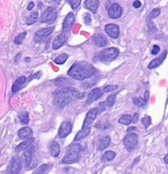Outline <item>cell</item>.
I'll use <instances>...</instances> for the list:
<instances>
[{
    "instance_id": "6da1fadb",
    "label": "cell",
    "mask_w": 168,
    "mask_h": 174,
    "mask_svg": "<svg viewBox=\"0 0 168 174\" xmlns=\"http://www.w3.org/2000/svg\"><path fill=\"white\" fill-rule=\"evenodd\" d=\"M95 72L96 71L92 64L86 63V62H77L69 69L68 74L77 80H86L93 77Z\"/></svg>"
},
{
    "instance_id": "7a4b0ae2",
    "label": "cell",
    "mask_w": 168,
    "mask_h": 174,
    "mask_svg": "<svg viewBox=\"0 0 168 174\" xmlns=\"http://www.w3.org/2000/svg\"><path fill=\"white\" fill-rule=\"evenodd\" d=\"M81 97H83V94L79 93L77 90L71 88V87H64L55 93L54 104L56 107L63 108L68 105L70 102H72L74 99H81Z\"/></svg>"
},
{
    "instance_id": "3957f363",
    "label": "cell",
    "mask_w": 168,
    "mask_h": 174,
    "mask_svg": "<svg viewBox=\"0 0 168 174\" xmlns=\"http://www.w3.org/2000/svg\"><path fill=\"white\" fill-rule=\"evenodd\" d=\"M80 151H81V146L78 143L71 144L68 150H66V155L63 158L62 163L63 164H73L79 161L80 157Z\"/></svg>"
},
{
    "instance_id": "277c9868",
    "label": "cell",
    "mask_w": 168,
    "mask_h": 174,
    "mask_svg": "<svg viewBox=\"0 0 168 174\" xmlns=\"http://www.w3.org/2000/svg\"><path fill=\"white\" fill-rule=\"evenodd\" d=\"M118 55H119V50L117 48H108V49H104L102 52H99L97 57L102 62H111L115 59H117Z\"/></svg>"
},
{
    "instance_id": "5b68a950",
    "label": "cell",
    "mask_w": 168,
    "mask_h": 174,
    "mask_svg": "<svg viewBox=\"0 0 168 174\" xmlns=\"http://www.w3.org/2000/svg\"><path fill=\"white\" fill-rule=\"evenodd\" d=\"M56 17H57V10H56V8H54V7H48V8L45 9L43 14L41 15L40 21H41L43 23H53L54 21L56 20Z\"/></svg>"
},
{
    "instance_id": "8992f818",
    "label": "cell",
    "mask_w": 168,
    "mask_h": 174,
    "mask_svg": "<svg viewBox=\"0 0 168 174\" xmlns=\"http://www.w3.org/2000/svg\"><path fill=\"white\" fill-rule=\"evenodd\" d=\"M137 142H139V136L136 133H128L124 137V144L128 151H132L137 146Z\"/></svg>"
},
{
    "instance_id": "52a82bcc",
    "label": "cell",
    "mask_w": 168,
    "mask_h": 174,
    "mask_svg": "<svg viewBox=\"0 0 168 174\" xmlns=\"http://www.w3.org/2000/svg\"><path fill=\"white\" fill-rule=\"evenodd\" d=\"M21 167H22V164H21L20 159L18 158H13L9 161L8 166H7L6 174H18L21 172Z\"/></svg>"
},
{
    "instance_id": "ba28073f",
    "label": "cell",
    "mask_w": 168,
    "mask_h": 174,
    "mask_svg": "<svg viewBox=\"0 0 168 174\" xmlns=\"http://www.w3.org/2000/svg\"><path fill=\"white\" fill-rule=\"evenodd\" d=\"M122 15V8L119 3H112L108 8V16L112 20H117Z\"/></svg>"
},
{
    "instance_id": "9c48e42d",
    "label": "cell",
    "mask_w": 168,
    "mask_h": 174,
    "mask_svg": "<svg viewBox=\"0 0 168 174\" xmlns=\"http://www.w3.org/2000/svg\"><path fill=\"white\" fill-rule=\"evenodd\" d=\"M97 115H99L97 108H93V109H90V110L87 112V115H86V118H85V120H84L83 127H90V125L94 123V120H95L96 117H97Z\"/></svg>"
},
{
    "instance_id": "30bf717a",
    "label": "cell",
    "mask_w": 168,
    "mask_h": 174,
    "mask_svg": "<svg viewBox=\"0 0 168 174\" xmlns=\"http://www.w3.org/2000/svg\"><path fill=\"white\" fill-rule=\"evenodd\" d=\"M54 31V28H45V29H40L39 31H37L36 34H34V40L40 43V41L45 40L47 37H49L52 32Z\"/></svg>"
},
{
    "instance_id": "8fae6325",
    "label": "cell",
    "mask_w": 168,
    "mask_h": 174,
    "mask_svg": "<svg viewBox=\"0 0 168 174\" xmlns=\"http://www.w3.org/2000/svg\"><path fill=\"white\" fill-rule=\"evenodd\" d=\"M71 130H72V123L71 121H63L62 125H61V127L59 130V137L63 139V137H66L71 133Z\"/></svg>"
},
{
    "instance_id": "7c38bea8",
    "label": "cell",
    "mask_w": 168,
    "mask_h": 174,
    "mask_svg": "<svg viewBox=\"0 0 168 174\" xmlns=\"http://www.w3.org/2000/svg\"><path fill=\"white\" fill-rule=\"evenodd\" d=\"M104 30H105L106 34L112 39H117L120 34V30H119V27L117 24H106Z\"/></svg>"
},
{
    "instance_id": "4fadbf2b",
    "label": "cell",
    "mask_w": 168,
    "mask_h": 174,
    "mask_svg": "<svg viewBox=\"0 0 168 174\" xmlns=\"http://www.w3.org/2000/svg\"><path fill=\"white\" fill-rule=\"evenodd\" d=\"M33 151H34V148L31 146L24 151L23 155H22V159H23L25 166H31V161H32V157H33Z\"/></svg>"
},
{
    "instance_id": "5bb4252c",
    "label": "cell",
    "mask_w": 168,
    "mask_h": 174,
    "mask_svg": "<svg viewBox=\"0 0 168 174\" xmlns=\"http://www.w3.org/2000/svg\"><path fill=\"white\" fill-rule=\"evenodd\" d=\"M73 23H74V15H73L72 13L68 14V15H66V17L64 18V22H63V25H62L63 32L69 31L70 29L73 27Z\"/></svg>"
},
{
    "instance_id": "9a60e30c",
    "label": "cell",
    "mask_w": 168,
    "mask_h": 174,
    "mask_svg": "<svg viewBox=\"0 0 168 174\" xmlns=\"http://www.w3.org/2000/svg\"><path fill=\"white\" fill-rule=\"evenodd\" d=\"M94 45H96L97 47H105L108 45V39H106L103 34L101 33H95L92 38Z\"/></svg>"
},
{
    "instance_id": "2e32d148",
    "label": "cell",
    "mask_w": 168,
    "mask_h": 174,
    "mask_svg": "<svg viewBox=\"0 0 168 174\" xmlns=\"http://www.w3.org/2000/svg\"><path fill=\"white\" fill-rule=\"evenodd\" d=\"M103 90L101 88H94L93 90H90V93L88 94V97H87V103H92L94 101L99 100V97L103 95Z\"/></svg>"
},
{
    "instance_id": "e0dca14e",
    "label": "cell",
    "mask_w": 168,
    "mask_h": 174,
    "mask_svg": "<svg viewBox=\"0 0 168 174\" xmlns=\"http://www.w3.org/2000/svg\"><path fill=\"white\" fill-rule=\"evenodd\" d=\"M110 143H111V139H110L109 135H104V136L99 137V141H97V149L99 150H104L106 148L109 147Z\"/></svg>"
},
{
    "instance_id": "ac0fdd59",
    "label": "cell",
    "mask_w": 168,
    "mask_h": 174,
    "mask_svg": "<svg viewBox=\"0 0 168 174\" xmlns=\"http://www.w3.org/2000/svg\"><path fill=\"white\" fill-rule=\"evenodd\" d=\"M66 33H61L59 36L55 38V40L53 41V49H59L65 44L66 41Z\"/></svg>"
},
{
    "instance_id": "d6986e66",
    "label": "cell",
    "mask_w": 168,
    "mask_h": 174,
    "mask_svg": "<svg viewBox=\"0 0 168 174\" xmlns=\"http://www.w3.org/2000/svg\"><path fill=\"white\" fill-rule=\"evenodd\" d=\"M166 55H167V50H165V52H164L159 57H157V59H155V60H152L151 62L149 63V69H155V68H158L159 65L164 62Z\"/></svg>"
},
{
    "instance_id": "ffe728a7",
    "label": "cell",
    "mask_w": 168,
    "mask_h": 174,
    "mask_svg": "<svg viewBox=\"0 0 168 174\" xmlns=\"http://www.w3.org/2000/svg\"><path fill=\"white\" fill-rule=\"evenodd\" d=\"M27 83H28L27 77H20V78H17L16 81H15V83H14V85H13L12 92H13V93H16V92H18L20 90H22V87H23L24 85L27 84Z\"/></svg>"
},
{
    "instance_id": "44dd1931",
    "label": "cell",
    "mask_w": 168,
    "mask_h": 174,
    "mask_svg": "<svg viewBox=\"0 0 168 174\" xmlns=\"http://www.w3.org/2000/svg\"><path fill=\"white\" fill-rule=\"evenodd\" d=\"M99 6V0H86L85 7L87 9H89L92 13H96L97 8Z\"/></svg>"
},
{
    "instance_id": "7402d4cb",
    "label": "cell",
    "mask_w": 168,
    "mask_h": 174,
    "mask_svg": "<svg viewBox=\"0 0 168 174\" xmlns=\"http://www.w3.org/2000/svg\"><path fill=\"white\" fill-rule=\"evenodd\" d=\"M18 137L20 139H24V140H28V139H31V135H32V130L28 126H24L22 127L20 130H18V133H17Z\"/></svg>"
},
{
    "instance_id": "603a6c76",
    "label": "cell",
    "mask_w": 168,
    "mask_h": 174,
    "mask_svg": "<svg viewBox=\"0 0 168 174\" xmlns=\"http://www.w3.org/2000/svg\"><path fill=\"white\" fill-rule=\"evenodd\" d=\"M148 97H149V92H145L144 99H141V97H134V99H133V103L139 108L144 107L145 104H146V102H148Z\"/></svg>"
},
{
    "instance_id": "cb8c5ba5",
    "label": "cell",
    "mask_w": 168,
    "mask_h": 174,
    "mask_svg": "<svg viewBox=\"0 0 168 174\" xmlns=\"http://www.w3.org/2000/svg\"><path fill=\"white\" fill-rule=\"evenodd\" d=\"M89 133H90V127H83L81 128V130H79V132L77 133L76 137H74V141L84 140L86 136H88Z\"/></svg>"
},
{
    "instance_id": "d4e9b609",
    "label": "cell",
    "mask_w": 168,
    "mask_h": 174,
    "mask_svg": "<svg viewBox=\"0 0 168 174\" xmlns=\"http://www.w3.org/2000/svg\"><path fill=\"white\" fill-rule=\"evenodd\" d=\"M33 142V139H28L25 140L24 142L20 143L18 146L16 147V152H20V151H25L29 147H31V144Z\"/></svg>"
},
{
    "instance_id": "484cf974",
    "label": "cell",
    "mask_w": 168,
    "mask_h": 174,
    "mask_svg": "<svg viewBox=\"0 0 168 174\" xmlns=\"http://www.w3.org/2000/svg\"><path fill=\"white\" fill-rule=\"evenodd\" d=\"M49 151H50V154L53 155L54 157H57V156L59 155V151H61L59 143H57V142H53V143H50Z\"/></svg>"
},
{
    "instance_id": "4316f807",
    "label": "cell",
    "mask_w": 168,
    "mask_h": 174,
    "mask_svg": "<svg viewBox=\"0 0 168 174\" xmlns=\"http://www.w3.org/2000/svg\"><path fill=\"white\" fill-rule=\"evenodd\" d=\"M38 18H39V14H38V12H34V13L30 14L27 18V24L28 25H31V24L36 23L37 21H38Z\"/></svg>"
},
{
    "instance_id": "83f0119b",
    "label": "cell",
    "mask_w": 168,
    "mask_h": 174,
    "mask_svg": "<svg viewBox=\"0 0 168 174\" xmlns=\"http://www.w3.org/2000/svg\"><path fill=\"white\" fill-rule=\"evenodd\" d=\"M115 151H105L104 155H103V157H102V161H111L115 159Z\"/></svg>"
},
{
    "instance_id": "f1b7e54d",
    "label": "cell",
    "mask_w": 168,
    "mask_h": 174,
    "mask_svg": "<svg viewBox=\"0 0 168 174\" xmlns=\"http://www.w3.org/2000/svg\"><path fill=\"white\" fill-rule=\"evenodd\" d=\"M119 123L122 125H130V123H133L132 116L130 115H124L119 118Z\"/></svg>"
},
{
    "instance_id": "f546056e",
    "label": "cell",
    "mask_w": 168,
    "mask_h": 174,
    "mask_svg": "<svg viewBox=\"0 0 168 174\" xmlns=\"http://www.w3.org/2000/svg\"><path fill=\"white\" fill-rule=\"evenodd\" d=\"M66 60H68V55H66V54H61V55H59V56L54 60V62H55L56 64H64L66 62Z\"/></svg>"
},
{
    "instance_id": "4dcf8cb0",
    "label": "cell",
    "mask_w": 168,
    "mask_h": 174,
    "mask_svg": "<svg viewBox=\"0 0 168 174\" xmlns=\"http://www.w3.org/2000/svg\"><path fill=\"white\" fill-rule=\"evenodd\" d=\"M18 119H20V121L22 124H28L30 120L29 115H28L27 112H22V114L18 115Z\"/></svg>"
},
{
    "instance_id": "1f68e13d",
    "label": "cell",
    "mask_w": 168,
    "mask_h": 174,
    "mask_svg": "<svg viewBox=\"0 0 168 174\" xmlns=\"http://www.w3.org/2000/svg\"><path fill=\"white\" fill-rule=\"evenodd\" d=\"M47 168H48V165L43 164V165H41V166H39L37 170H34V172H33L32 174H45L47 171Z\"/></svg>"
},
{
    "instance_id": "d6a6232c",
    "label": "cell",
    "mask_w": 168,
    "mask_h": 174,
    "mask_svg": "<svg viewBox=\"0 0 168 174\" xmlns=\"http://www.w3.org/2000/svg\"><path fill=\"white\" fill-rule=\"evenodd\" d=\"M25 37H27V32H22V33L17 34L16 38H15V40H14V43L16 44V45H21Z\"/></svg>"
},
{
    "instance_id": "836d02e7",
    "label": "cell",
    "mask_w": 168,
    "mask_h": 174,
    "mask_svg": "<svg viewBox=\"0 0 168 174\" xmlns=\"http://www.w3.org/2000/svg\"><path fill=\"white\" fill-rule=\"evenodd\" d=\"M115 96H117V94H112V95L108 96V99H106V101H105V104L108 105V107H112V105L115 104Z\"/></svg>"
},
{
    "instance_id": "e575fe53",
    "label": "cell",
    "mask_w": 168,
    "mask_h": 174,
    "mask_svg": "<svg viewBox=\"0 0 168 174\" xmlns=\"http://www.w3.org/2000/svg\"><path fill=\"white\" fill-rule=\"evenodd\" d=\"M159 14H160V8H155V9H152V12L150 13V15H149V21H151L152 18L158 17Z\"/></svg>"
},
{
    "instance_id": "d590c367",
    "label": "cell",
    "mask_w": 168,
    "mask_h": 174,
    "mask_svg": "<svg viewBox=\"0 0 168 174\" xmlns=\"http://www.w3.org/2000/svg\"><path fill=\"white\" fill-rule=\"evenodd\" d=\"M142 124L144 126L145 128H148L150 125H151V118L149 117V116H145V117L142 118Z\"/></svg>"
},
{
    "instance_id": "8d00e7d4",
    "label": "cell",
    "mask_w": 168,
    "mask_h": 174,
    "mask_svg": "<svg viewBox=\"0 0 168 174\" xmlns=\"http://www.w3.org/2000/svg\"><path fill=\"white\" fill-rule=\"evenodd\" d=\"M118 90V85H109L103 88V92L104 93H109V92H113V90Z\"/></svg>"
},
{
    "instance_id": "74e56055",
    "label": "cell",
    "mask_w": 168,
    "mask_h": 174,
    "mask_svg": "<svg viewBox=\"0 0 168 174\" xmlns=\"http://www.w3.org/2000/svg\"><path fill=\"white\" fill-rule=\"evenodd\" d=\"M148 29H149V32H150V33L157 32V28H155V25L152 23L151 21H148Z\"/></svg>"
},
{
    "instance_id": "f35d334b",
    "label": "cell",
    "mask_w": 168,
    "mask_h": 174,
    "mask_svg": "<svg viewBox=\"0 0 168 174\" xmlns=\"http://www.w3.org/2000/svg\"><path fill=\"white\" fill-rule=\"evenodd\" d=\"M80 1H81V0H69L70 5H71V7H72L73 9H76L77 7L79 6V5H80Z\"/></svg>"
},
{
    "instance_id": "ab89813d",
    "label": "cell",
    "mask_w": 168,
    "mask_h": 174,
    "mask_svg": "<svg viewBox=\"0 0 168 174\" xmlns=\"http://www.w3.org/2000/svg\"><path fill=\"white\" fill-rule=\"evenodd\" d=\"M159 53H160V47H159L158 45H155V46L152 47L151 54L152 55H158Z\"/></svg>"
},
{
    "instance_id": "60d3db41",
    "label": "cell",
    "mask_w": 168,
    "mask_h": 174,
    "mask_svg": "<svg viewBox=\"0 0 168 174\" xmlns=\"http://www.w3.org/2000/svg\"><path fill=\"white\" fill-rule=\"evenodd\" d=\"M84 21H85L86 24H90V22H92V17H90V15H89V14H85Z\"/></svg>"
},
{
    "instance_id": "b9f144b4",
    "label": "cell",
    "mask_w": 168,
    "mask_h": 174,
    "mask_svg": "<svg viewBox=\"0 0 168 174\" xmlns=\"http://www.w3.org/2000/svg\"><path fill=\"white\" fill-rule=\"evenodd\" d=\"M105 103H99V108H97V110H99V112H103V111L105 110Z\"/></svg>"
},
{
    "instance_id": "7bdbcfd3",
    "label": "cell",
    "mask_w": 168,
    "mask_h": 174,
    "mask_svg": "<svg viewBox=\"0 0 168 174\" xmlns=\"http://www.w3.org/2000/svg\"><path fill=\"white\" fill-rule=\"evenodd\" d=\"M141 1H140V0H135V1H134V3H133V7H134V8H140V7H141Z\"/></svg>"
},
{
    "instance_id": "ee69618b",
    "label": "cell",
    "mask_w": 168,
    "mask_h": 174,
    "mask_svg": "<svg viewBox=\"0 0 168 174\" xmlns=\"http://www.w3.org/2000/svg\"><path fill=\"white\" fill-rule=\"evenodd\" d=\"M132 119H133V123H136V121L139 120V114H134V115H133Z\"/></svg>"
},
{
    "instance_id": "f6af8a7d",
    "label": "cell",
    "mask_w": 168,
    "mask_h": 174,
    "mask_svg": "<svg viewBox=\"0 0 168 174\" xmlns=\"http://www.w3.org/2000/svg\"><path fill=\"white\" fill-rule=\"evenodd\" d=\"M40 72H38V74H32V76H31V77H30V80H31V79H33V78H37V77H40Z\"/></svg>"
},
{
    "instance_id": "bcb514c9",
    "label": "cell",
    "mask_w": 168,
    "mask_h": 174,
    "mask_svg": "<svg viewBox=\"0 0 168 174\" xmlns=\"http://www.w3.org/2000/svg\"><path fill=\"white\" fill-rule=\"evenodd\" d=\"M33 7H34V3H29V6H28V10H31L33 8Z\"/></svg>"
},
{
    "instance_id": "7dc6e473",
    "label": "cell",
    "mask_w": 168,
    "mask_h": 174,
    "mask_svg": "<svg viewBox=\"0 0 168 174\" xmlns=\"http://www.w3.org/2000/svg\"><path fill=\"white\" fill-rule=\"evenodd\" d=\"M50 3H53V5H57L59 3V0H50Z\"/></svg>"
},
{
    "instance_id": "c3c4849f",
    "label": "cell",
    "mask_w": 168,
    "mask_h": 174,
    "mask_svg": "<svg viewBox=\"0 0 168 174\" xmlns=\"http://www.w3.org/2000/svg\"><path fill=\"white\" fill-rule=\"evenodd\" d=\"M136 130L135 127H129V128H128V132H129V133H130V132H134V130Z\"/></svg>"
},
{
    "instance_id": "681fc988",
    "label": "cell",
    "mask_w": 168,
    "mask_h": 174,
    "mask_svg": "<svg viewBox=\"0 0 168 174\" xmlns=\"http://www.w3.org/2000/svg\"><path fill=\"white\" fill-rule=\"evenodd\" d=\"M164 161H165V163H166V164H168V154L165 156V159H164Z\"/></svg>"
}]
</instances>
